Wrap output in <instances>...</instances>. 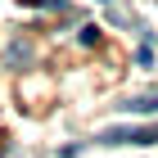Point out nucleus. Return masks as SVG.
<instances>
[{"label": "nucleus", "instance_id": "f257e3e1", "mask_svg": "<svg viewBox=\"0 0 158 158\" xmlns=\"http://www.w3.org/2000/svg\"><path fill=\"white\" fill-rule=\"evenodd\" d=\"M104 145H158V127H104Z\"/></svg>", "mask_w": 158, "mask_h": 158}, {"label": "nucleus", "instance_id": "f03ea898", "mask_svg": "<svg viewBox=\"0 0 158 158\" xmlns=\"http://www.w3.org/2000/svg\"><path fill=\"white\" fill-rule=\"evenodd\" d=\"M122 109H127V113H158V90H154V95H135V99H127Z\"/></svg>", "mask_w": 158, "mask_h": 158}, {"label": "nucleus", "instance_id": "7ed1b4c3", "mask_svg": "<svg viewBox=\"0 0 158 158\" xmlns=\"http://www.w3.org/2000/svg\"><path fill=\"white\" fill-rule=\"evenodd\" d=\"M99 41V27H81V45H95Z\"/></svg>", "mask_w": 158, "mask_h": 158}, {"label": "nucleus", "instance_id": "20e7f679", "mask_svg": "<svg viewBox=\"0 0 158 158\" xmlns=\"http://www.w3.org/2000/svg\"><path fill=\"white\" fill-rule=\"evenodd\" d=\"M18 5H59V0H18Z\"/></svg>", "mask_w": 158, "mask_h": 158}, {"label": "nucleus", "instance_id": "39448f33", "mask_svg": "<svg viewBox=\"0 0 158 158\" xmlns=\"http://www.w3.org/2000/svg\"><path fill=\"white\" fill-rule=\"evenodd\" d=\"M104 5H109V0H104Z\"/></svg>", "mask_w": 158, "mask_h": 158}]
</instances>
